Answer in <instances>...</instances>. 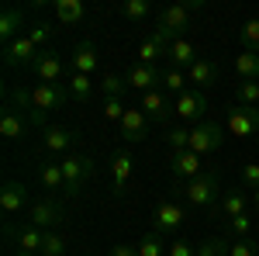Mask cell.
<instances>
[{
	"label": "cell",
	"mask_w": 259,
	"mask_h": 256,
	"mask_svg": "<svg viewBox=\"0 0 259 256\" xmlns=\"http://www.w3.org/2000/svg\"><path fill=\"white\" fill-rule=\"evenodd\" d=\"M221 145H225V132H221L218 121H200L190 128V149L197 153V156H207V153H218Z\"/></svg>",
	"instance_id": "52a82bcc"
},
{
	"label": "cell",
	"mask_w": 259,
	"mask_h": 256,
	"mask_svg": "<svg viewBox=\"0 0 259 256\" xmlns=\"http://www.w3.org/2000/svg\"><path fill=\"white\" fill-rule=\"evenodd\" d=\"M118 11H121V18H128V21H142V18H149L152 7H149V0H124Z\"/></svg>",
	"instance_id": "e575fe53"
},
{
	"label": "cell",
	"mask_w": 259,
	"mask_h": 256,
	"mask_svg": "<svg viewBox=\"0 0 259 256\" xmlns=\"http://www.w3.org/2000/svg\"><path fill=\"white\" fill-rule=\"evenodd\" d=\"M235 100L245 107H259V80H239L235 83Z\"/></svg>",
	"instance_id": "1f68e13d"
},
{
	"label": "cell",
	"mask_w": 259,
	"mask_h": 256,
	"mask_svg": "<svg viewBox=\"0 0 259 256\" xmlns=\"http://www.w3.org/2000/svg\"><path fill=\"white\" fill-rule=\"evenodd\" d=\"M107 256H139V246H128V242H118V246H111Z\"/></svg>",
	"instance_id": "bcb514c9"
},
{
	"label": "cell",
	"mask_w": 259,
	"mask_h": 256,
	"mask_svg": "<svg viewBox=\"0 0 259 256\" xmlns=\"http://www.w3.org/2000/svg\"><path fill=\"white\" fill-rule=\"evenodd\" d=\"M118 128H121V138L124 142H145V135H149V115L142 107H128Z\"/></svg>",
	"instance_id": "ac0fdd59"
},
{
	"label": "cell",
	"mask_w": 259,
	"mask_h": 256,
	"mask_svg": "<svg viewBox=\"0 0 259 256\" xmlns=\"http://www.w3.org/2000/svg\"><path fill=\"white\" fill-rule=\"evenodd\" d=\"M66 87H69V97L76 100V104H90V100H94V87H97V83H94L90 77H83V73H73Z\"/></svg>",
	"instance_id": "83f0119b"
},
{
	"label": "cell",
	"mask_w": 259,
	"mask_h": 256,
	"mask_svg": "<svg viewBox=\"0 0 259 256\" xmlns=\"http://www.w3.org/2000/svg\"><path fill=\"white\" fill-rule=\"evenodd\" d=\"M49 35H52V28H49V24H35V28L28 31V39L35 42L38 49H45V42H49Z\"/></svg>",
	"instance_id": "ee69618b"
},
{
	"label": "cell",
	"mask_w": 259,
	"mask_h": 256,
	"mask_svg": "<svg viewBox=\"0 0 259 256\" xmlns=\"http://www.w3.org/2000/svg\"><path fill=\"white\" fill-rule=\"evenodd\" d=\"M124 111H128L124 97H104V118H107V121H118V125H121Z\"/></svg>",
	"instance_id": "f35d334b"
},
{
	"label": "cell",
	"mask_w": 259,
	"mask_h": 256,
	"mask_svg": "<svg viewBox=\"0 0 259 256\" xmlns=\"http://www.w3.org/2000/svg\"><path fill=\"white\" fill-rule=\"evenodd\" d=\"M228 256H259V242L256 239H235Z\"/></svg>",
	"instance_id": "b9f144b4"
},
{
	"label": "cell",
	"mask_w": 259,
	"mask_h": 256,
	"mask_svg": "<svg viewBox=\"0 0 259 256\" xmlns=\"http://www.w3.org/2000/svg\"><path fill=\"white\" fill-rule=\"evenodd\" d=\"M59 166H62V177H66V197L76 201V197L87 191V184L94 180V159H90V156H76V153H73V156L62 159Z\"/></svg>",
	"instance_id": "277c9868"
},
{
	"label": "cell",
	"mask_w": 259,
	"mask_h": 256,
	"mask_svg": "<svg viewBox=\"0 0 259 256\" xmlns=\"http://www.w3.org/2000/svg\"><path fill=\"white\" fill-rule=\"evenodd\" d=\"M183 194H187V204L190 208H200V211H214L221 201V173L218 170H207V173H200L197 180H190V184H183Z\"/></svg>",
	"instance_id": "3957f363"
},
{
	"label": "cell",
	"mask_w": 259,
	"mask_h": 256,
	"mask_svg": "<svg viewBox=\"0 0 259 256\" xmlns=\"http://www.w3.org/2000/svg\"><path fill=\"white\" fill-rule=\"evenodd\" d=\"M183 222H187V208L180 201H173V197H166V201L156 204V211H152V232L169 236V232H177Z\"/></svg>",
	"instance_id": "ba28073f"
},
{
	"label": "cell",
	"mask_w": 259,
	"mask_h": 256,
	"mask_svg": "<svg viewBox=\"0 0 259 256\" xmlns=\"http://www.w3.org/2000/svg\"><path fill=\"white\" fill-rule=\"evenodd\" d=\"M207 111H211V104H207V94H204V90H183L177 97V118L190 121V128L200 125Z\"/></svg>",
	"instance_id": "8fae6325"
},
{
	"label": "cell",
	"mask_w": 259,
	"mask_h": 256,
	"mask_svg": "<svg viewBox=\"0 0 259 256\" xmlns=\"http://www.w3.org/2000/svg\"><path fill=\"white\" fill-rule=\"evenodd\" d=\"M21 24H24V7H7V11L0 14V39H4V45L18 39Z\"/></svg>",
	"instance_id": "d4e9b609"
},
{
	"label": "cell",
	"mask_w": 259,
	"mask_h": 256,
	"mask_svg": "<svg viewBox=\"0 0 259 256\" xmlns=\"http://www.w3.org/2000/svg\"><path fill=\"white\" fill-rule=\"evenodd\" d=\"M166 253V246H162V236L159 232H145L139 242V256H162Z\"/></svg>",
	"instance_id": "74e56055"
},
{
	"label": "cell",
	"mask_w": 259,
	"mask_h": 256,
	"mask_svg": "<svg viewBox=\"0 0 259 256\" xmlns=\"http://www.w3.org/2000/svg\"><path fill=\"white\" fill-rule=\"evenodd\" d=\"M159 77L162 69L159 66H128V73H124V83H128V90H142V94H149V90H159Z\"/></svg>",
	"instance_id": "5bb4252c"
},
{
	"label": "cell",
	"mask_w": 259,
	"mask_h": 256,
	"mask_svg": "<svg viewBox=\"0 0 259 256\" xmlns=\"http://www.w3.org/2000/svg\"><path fill=\"white\" fill-rule=\"evenodd\" d=\"M166 59H169V66H173V69H190L200 56H197V45H194V42L177 39L169 49H166Z\"/></svg>",
	"instance_id": "603a6c76"
},
{
	"label": "cell",
	"mask_w": 259,
	"mask_h": 256,
	"mask_svg": "<svg viewBox=\"0 0 259 256\" xmlns=\"http://www.w3.org/2000/svg\"><path fill=\"white\" fill-rule=\"evenodd\" d=\"M38 180L49 194H66V177H62V166L59 163H45L38 170Z\"/></svg>",
	"instance_id": "484cf974"
},
{
	"label": "cell",
	"mask_w": 259,
	"mask_h": 256,
	"mask_svg": "<svg viewBox=\"0 0 259 256\" xmlns=\"http://www.w3.org/2000/svg\"><path fill=\"white\" fill-rule=\"evenodd\" d=\"M169 256H197V246H190L187 239H177V242L169 246Z\"/></svg>",
	"instance_id": "f6af8a7d"
},
{
	"label": "cell",
	"mask_w": 259,
	"mask_h": 256,
	"mask_svg": "<svg viewBox=\"0 0 259 256\" xmlns=\"http://www.w3.org/2000/svg\"><path fill=\"white\" fill-rule=\"evenodd\" d=\"M142 111L156 125H169V118L177 115V100H169V94H162V90H149V94H142Z\"/></svg>",
	"instance_id": "7c38bea8"
},
{
	"label": "cell",
	"mask_w": 259,
	"mask_h": 256,
	"mask_svg": "<svg viewBox=\"0 0 259 256\" xmlns=\"http://www.w3.org/2000/svg\"><path fill=\"white\" fill-rule=\"evenodd\" d=\"M200 7H204L200 0H190V4H169V7H162L159 18H156V31H152V42H156L162 52H166V49H169V45L180 39V31L187 28L190 14H194V11H200Z\"/></svg>",
	"instance_id": "6da1fadb"
},
{
	"label": "cell",
	"mask_w": 259,
	"mask_h": 256,
	"mask_svg": "<svg viewBox=\"0 0 259 256\" xmlns=\"http://www.w3.org/2000/svg\"><path fill=\"white\" fill-rule=\"evenodd\" d=\"M166 145H169V153H187L190 149V128H169Z\"/></svg>",
	"instance_id": "8d00e7d4"
},
{
	"label": "cell",
	"mask_w": 259,
	"mask_h": 256,
	"mask_svg": "<svg viewBox=\"0 0 259 256\" xmlns=\"http://www.w3.org/2000/svg\"><path fill=\"white\" fill-rule=\"evenodd\" d=\"M24 222L41 229V232H56V229H62V222H66V208H62L56 197H38V201L28 204V218Z\"/></svg>",
	"instance_id": "5b68a950"
},
{
	"label": "cell",
	"mask_w": 259,
	"mask_h": 256,
	"mask_svg": "<svg viewBox=\"0 0 259 256\" xmlns=\"http://www.w3.org/2000/svg\"><path fill=\"white\" fill-rule=\"evenodd\" d=\"M225 128L235 138H252L259 135V107H245V104H232L225 111Z\"/></svg>",
	"instance_id": "8992f818"
},
{
	"label": "cell",
	"mask_w": 259,
	"mask_h": 256,
	"mask_svg": "<svg viewBox=\"0 0 259 256\" xmlns=\"http://www.w3.org/2000/svg\"><path fill=\"white\" fill-rule=\"evenodd\" d=\"M31 201H28V187L21 184V180H7L4 187H0V211L7 218L21 215V208H28Z\"/></svg>",
	"instance_id": "9a60e30c"
},
{
	"label": "cell",
	"mask_w": 259,
	"mask_h": 256,
	"mask_svg": "<svg viewBox=\"0 0 259 256\" xmlns=\"http://www.w3.org/2000/svg\"><path fill=\"white\" fill-rule=\"evenodd\" d=\"M31 73L41 80V83H59L62 73H66V66H62V56L59 52H52V49H41L35 66H31Z\"/></svg>",
	"instance_id": "e0dca14e"
},
{
	"label": "cell",
	"mask_w": 259,
	"mask_h": 256,
	"mask_svg": "<svg viewBox=\"0 0 259 256\" xmlns=\"http://www.w3.org/2000/svg\"><path fill=\"white\" fill-rule=\"evenodd\" d=\"M239 35H242V45H245V49H252V52H259V18L245 21Z\"/></svg>",
	"instance_id": "ab89813d"
},
{
	"label": "cell",
	"mask_w": 259,
	"mask_h": 256,
	"mask_svg": "<svg viewBox=\"0 0 259 256\" xmlns=\"http://www.w3.org/2000/svg\"><path fill=\"white\" fill-rule=\"evenodd\" d=\"M14 256H38V253H24V249H21V253H14Z\"/></svg>",
	"instance_id": "c3c4849f"
},
{
	"label": "cell",
	"mask_w": 259,
	"mask_h": 256,
	"mask_svg": "<svg viewBox=\"0 0 259 256\" xmlns=\"http://www.w3.org/2000/svg\"><path fill=\"white\" fill-rule=\"evenodd\" d=\"M38 52H41V49L28 39V35H18L14 42L4 45V62H7L11 69H18V66H21V69H31L35 59H38Z\"/></svg>",
	"instance_id": "9c48e42d"
},
{
	"label": "cell",
	"mask_w": 259,
	"mask_h": 256,
	"mask_svg": "<svg viewBox=\"0 0 259 256\" xmlns=\"http://www.w3.org/2000/svg\"><path fill=\"white\" fill-rule=\"evenodd\" d=\"M225 232L232 239H252V218L249 215H235L225 222Z\"/></svg>",
	"instance_id": "836d02e7"
},
{
	"label": "cell",
	"mask_w": 259,
	"mask_h": 256,
	"mask_svg": "<svg viewBox=\"0 0 259 256\" xmlns=\"http://www.w3.org/2000/svg\"><path fill=\"white\" fill-rule=\"evenodd\" d=\"M228 249H232V242L225 236H214V239H207V242L197 246V256H228Z\"/></svg>",
	"instance_id": "d590c367"
},
{
	"label": "cell",
	"mask_w": 259,
	"mask_h": 256,
	"mask_svg": "<svg viewBox=\"0 0 259 256\" xmlns=\"http://www.w3.org/2000/svg\"><path fill=\"white\" fill-rule=\"evenodd\" d=\"M187 80L194 83V90H207V87H214V80H218V62H214V59H197L190 69H187Z\"/></svg>",
	"instance_id": "cb8c5ba5"
},
{
	"label": "cell",
	"mask_w": 259,
	"mask_h": 256,
	"mask_svg": "<svg viewBox=\"0 0 259 256\" xmlns=\"http://www.w3.org/2000/svg\"><path fill=\"white\" fill-rule=\"evenodd\" d=\"M76 132L73 128H62V125H49L45 132H41V149L45 153H66L73 142H76Z\"/></svg>",
	"instance_id": "44dd1931"
},
{
	"label": "cell",
	"mask_w": 259,
	"mask_h": 256,
	"mask_svg": "<svg viewBox=\"0 0 259 256\" xmlns=\"http://www.w3.org/2000/svg\"><path fill=\"white\" fill-rule=\"evenodd\" d=\"M159 56H166V52H162L152 39H145L139 45V62H142V66H156V59H159Z\"/></svg>",
	"instance_id": "60d3db41"
},
{
	"label": "cell",
	"mask_w": 259,
	"mask_h": 256,
	"mask_svg": "<svg viewBox=\"0 0 259 256\" xmlns=\"http://www.w3.org/2000/svg\"><path fill=\"white\" fill-rule=\"evenodd\" d=\"M69 87H62V83H38V87H31V100H28V118L31 125H41V132L49 128L45 121H49V111H59L69 104Z\"/></svg>",
	"instance_id": "7a4b0ae2"
},
{
	"label": "cell",
	"mask_w": 259,
	"mask_h": 256,
	"mask_svg": "<svg viewBox=\"0 0 259 256\" xmlns=\"http://www.w3.org/2000/svg\"><path fill=\"white\" fill-rule=\"evenodd\" d=\"M242 184L249 191H259V163H245L242 166Z\"/></svg>",
	"instance_id": "7bdbcfd3"
},
{
	"label": "cell",
	"mask_w": 259,
	"mask_h": 256,
	"mask_svg": "<svg viewBox=\"0 0 259 256\" xmlns=\"http://www.w3.org/2000/svg\"><path fill=\"white\" fill-rule=\"evenodd\" d=\"M169 173L180 184H190L200 173H207V166H204V156H197L194 149H187V153H169Z\"/></svg>",
	"instance_id": "30bf717a"
},
{
	"label": "cell",
	"mask_w": 259,
	"mask_h": 256,
	"mask_svg": "<svg viewBox=\"0 0 259 256\" xmlns=\"http://www.w3.org/2000/svg\"><path fill=\"white\" fill-rule=\"evenodd\" d=\"M249 197L252 194H245L242 187H232V191H225L221 194V201H218V208L211 211V218H235V215H245V204H249Z\"/></svg>",
	"instance_id": "d6986e66"
},
{
	"label": "cell",
	"mask_w": 259,
	"mask_h": 256,
	"mask_svg": "<svg viewBox=\"0 0 259 256\" xmlns=\"http://www.w3.org/2000/svg\"><path fill=\"white\" fill-rule=\"evenodd\" d=\"M235 73H239V80H259V52L242 49L235 56Z\"/></svg>",
	"instance_id": "f1b7e54d"
},
{
	"label": "cell",
	"mask_w": 259,
	"mask_h": 256,
	"mask_svg": "<svg viewBox=\"0 0 259 256\" xmlns=\"http://www.w3.org/2000/svg\"><path fill=\"white\" fill-rule=\"evenodd\" d=\"M100 52H97V45L94 42H76V49H73V73H83V77H94V69L100 66L97 59Z\"/></svg>",
	"instance_id": "7402d4cb"
},
{
	"label": "cell",
	"mask_w": 259,
	"mask_h": 256,
	"mask_svg": "<svg viewBox=\"0 0 259 256\" xmlns=\"http://www.w3.org/2000/svg\"><path fill=\"white\" fill-rule=\"evenodd\" d=\"M4 236L11 239L18 249H24V253H41V239H45V232L41 229H35V225H14V222H4Z\"/></svg>",
	"instance_id": "4fadbf2b"
},
{
	"label": "cell",
	"mask_w": 259,
	"mask_h": 256,
	"mask_svg": "<svg viewBox=\"0 0 259 256\" xmlns=\"http://www.w3.org/2000/svg\"><path fill=\"white\" fill-rule=\"evenodd\" d=\"M66 249H69V239H66L59 229H56V232H45V239H41V253H38V256H66Z\"/></svg>",
	"instance_id": "4dcf8cb0"
},
{
	"label": "cell",
	"mask_w": 259,
	"mask_h": 256,
	"mask_svg": "<svg viewBox=\"0 0 259 256\" xmlns=\"http://www.w3.org/2000/svg\"><path fill=\"white\" fill-rule=\"evenodd\" d=\"M252 201H256V208H259V191H252Z\"/></svg>",
	"instance_id": "7dc6e473"
},
{
	"label": "cell",
	"mask_w": 259,
	"mask_h": 256,
	"mask_svg": "<svg viewBox=\"0 0 259 256\" xmlns=\"http://www.w3.org/2000/svg\"><path fill=\"white\" fill-rule=\"evenodd\" d=\"M159 87L162 90H166V94H183V90H187V73H183V69H173V66H166V69H162V77H159Z\"/></svg>",
	"instance_id": "f546056e"
},
{
	"label": "cell",
	"mask_w": 259,
	"mask_h": 256,
	"mask_svg": "<svg viewBox=\"0 0 259 256\" xmlns=\"http://www.w3.org/2000/svg\"><path fill=\"white\" fill-rule=\"evenodd\" d=\"M97 87H100L104 97H124V94H128V83H124V77H118V73H104V80H100Z\"/></svg>",
	"instance_id": "d6a6232c"
},
{
	"label": "cell",
	"mask_w": 259,
	"mask_h": 256,
	"mask_svg": "<svg viewBox=\"0 0 259 256\" xmlns=\"http://www.w3.org/2000/svg\"><path fill=\"white\" fill-rule=\"evenodd\" d=\"M132 153L128 149H118L114 156H111V191H114V197H121L124 191H128V184H132Z\"/></svg>",
	"instance_id": "2e32d148"
},
{
	"label": "cell",
	"mask_w": 259,
	"mask_h": 256,
	"mask_svg": "<svg viewBox=\"0 0 259 256\" xmlns=\"http://www.w3.org/2000/svg\"><path fill=\"white\" fill-rule=\"evenodd\" d=\"M56 18L62 24H80L87 18V4L83 0H56Z\"/></svg>",
	"instance_id": "4316f807"
},
{
	"label": "cell",
	"mask_w": 259,
	"mask_h": 256,
	"mask_svg": "<svg viewBox=\"0 0 259 256\" xmlns=\"http://www.w3.org/2000/svg\"><path fill=\"white\" fill-rule=\"evenodd\" d=\"M24 132H28V118H24V111L14 107V104H7L4 115H0V135L7 138V142H21Z\"/></svg>",
	"instance_id": "ffe728a7"
}]
</instances>
